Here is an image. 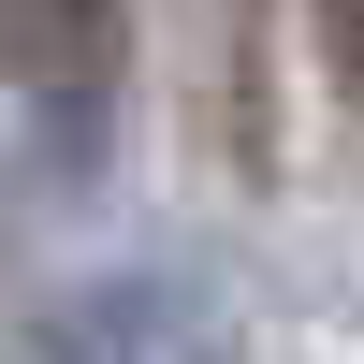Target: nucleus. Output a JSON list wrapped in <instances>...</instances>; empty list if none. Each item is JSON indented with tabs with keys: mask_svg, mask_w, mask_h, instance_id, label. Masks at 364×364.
Here are the masks:
<instances>
[{
	"mask_svg": "<svg viewBox=\"0 0 364 364\" xmlns=\"http://www.w3.org/2000/svg\"><path fill=\"white\" fill-rule=\"evenodd\" d=\"M29 364H233V321L204 277H87L73 306L29 336Z\"/></svg>",
	"mask_w": 364,
	"mask_h": 364,
	"instance_id": "obj_1",
	"label": "nucleus"
},
{
	"mask_svg": "<svg viewBox=\"0 0 364 364\" xmlns=\"http://www.w3.org/2000/svg\"><path fill=\"white\" fill-rule=\"evenodd\" d=\"M132 73V0H0V87L29 117H102Z\"/></svg>",
	"mask_w": 364,
	"mask_h": 364,
	"instance_id": "obj_2",
	"label": "nucleus"
},
{
	"mask_svg": "<svg viewBox=\"0 0 364 364\" xmlns=\"http://www.w3.org/2000/svg\"><path fill=\"white\" fill-rule=\"evenodd\" d=\"M321 15V73H336V102H364V0H306Z\"/></svg>",
	"mask_w": 364,
	"mask_h": 364,
	"instance_id": "obj_3",
	"label": "nucleus"
}]
</instances>
